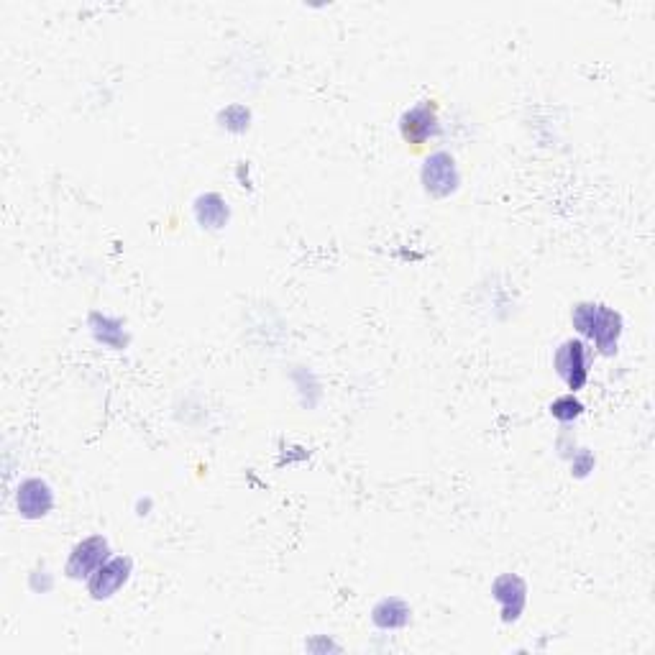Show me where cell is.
I'll use <instances>...</instances> for the list:
<instances>
[{
	"mask_svg": "<svg viewBox=\"0 0 655 655\" xmlns=\"http://www.w3.org/2000/svg\"><path fill=\"white\" fill-rule=\"evenodd\" d=\"M571 320H574V328L581 336L592 338L594 346L599 348V354H615L622 336L620 313H615L607 305H599V302H581L571 313Z\"/></svg>",
	"mask_w": 655,
	"mask_h": 655,
	"instance_id": "obj_1",
	"label": "cell"
},
{
	"mask_svg": "<svg viewBox=\"0 0 655 655\" xmlns=\"http://www.w3.org/2000/svg\"><path fill=\"white\" fill-rule=\"evenodd\" d=\"M400 131L402 139L412 146L428 144L430 139L441 134V118H438V108H435L433 100H423L415 108H410L402 116Z\"/></svg>",
	"mask_w": 655,
	"mask_h": 655,
	"instance_id": "obj_2",
	"label": "cell"
},
{
	"mask_svg": "<svg viewBox=\"0 0 655 655\" xmlns=\"http://www.w3.org/2000/svg\"><path fill=\"white\" fill-rule=\"evenodd\" d=\"M108 558H111V545H108V540H105L103 535H93V538H87L75 545V551L70 553V561H67V569L64 571H67L70 579L87 581Z\"/></svg>",
	"mask_w": 655,
	"mask_h": 655,
	"instance_id": "obj_3",
	"label": "cell"
},
{
	"mask_svg": "<svg viewBox=\"0 0 655 655\" xmlns=\"http://www.w3.org/2000/svg\"><path fill=\"white\" fill-rule=\"evenodd\" d=\"M420 177H423L428 195H433V198H448L451 192H456L458 180H461L456 169V159L446 154V151H438V154L425 159Z\"/></svg>",
	"mask_w": 655,
	"mask_h": 655,
	"instance_id": "obj_4",
	"label": "cell"
},
{
	"mask_svg": "<svg viewBox=\"0 0 655 655\" xmlns=\"http://www.w3.org/2000/svg\"><path fill=\"white\" fill-rule=\"evenodd\" d=\"M556 371L561 374V379L569 384L571 392H579L581 387L589 379V354H586L584 341H571L561 343V348L556 351Z\"/></svg>",
	"mask_w": 655,
	"mask_h": 655,
	"instance_id": "obj_5",
	"label": "cell"
},
{
	"mask_svg": "<svg viewBox=\"0 0 655 655\" xmlns=\"http://www.w3.org/2000/svg\"><path fill=\"white\" fill-rule=\"evenodd\" d=\"M131 569H134L131 558H108V561L87 579V592L93 594V599H98V602L100 599H111L113 594L126 584L128 576H131Z\"/></svg>",
	"mask_w": 655,
	"mask_h": 655,
	"instance_id": "obj_6",
	"label": "cell"
},
{
	"mask_svg": "<svg viewBox=\"0 0 655 655\" xmlns=\"http://www.w3.org/2000/svg\"><path fill=\"white\" fill-rule=\"evenodd\" d=\"M16 507L26 520H39L47 517L54 507V492L47 482L41 479H26L21 482L16 494Z\"/></svg>",
	"mask_w": 655,
	"mask_h": 655,
	"instance_id": "obj_7",
	"label": "cell"
},
{
	"mask_svg": "<svg viewBox=\"0 0 655 655\" xmlns=\"http://www.w3.org/2000/svg\"><path fill=\"white\" fill-rule=\"evenodd\" d=\"M492 594L499 602V607H502V620L505 622L520 620L525 602H528V586H525V581H522L520 576L515 574L499 576V579L492 584Z\"/></svg>",
	"mask_w": 655,
	"mask_h": 655,
	"instance_id": "obj_8",
	"label": "cell"
},
{
	"mask_svg": "<svg viewBox=\"0 0 655 655\" xmlns=\"http://www.w3.org/2000/svg\"><path fill=\"white\" fill-rule=\"evenodd\" d=\"M371 617H374V625L382 627V630H400V627L410 622V607L402 599L389 597L374 607V615Z\"/></svg>",
	"mask_w": 655,
	"mask_h": 655,
	"instance_id": "obj_9",
	"label": "cell"
},
{
	"mask_svg": "<svg viewBox=\"0 0 655 655\" xmlns=\"http://www.w3.org/2000/svg\"><path fill=\"white\" fill-rule=\"evenodd\" d=\"M195 215L203 228H223L228 221V205L221 195L208 192V195H200L195 203Z\"/></svg>",
	"mask_w": 655,
	"mask_h": 655,
	"instance_id": "obj_10",
	"label": "cell"
},
{
	"mask_svg": "<svg viewBox=\"0 0 655 655\" xmlns=\"http://www.w3.org/2000/svg\"><path fill=\"white\" fill-rule=\"evenodd\" d=\"M90 328H93V336L98 338L103 346H111V348H123L126 346V333H123L121 323L113 318H105V315L100 313H93L90 315Z\"/></svg>",
	"mask_w": 655,
	"mask_h": 655,
	"instance_id": "obj_11",
	"label": "cell"
},
{
	"mask_svg": "<svg viewBox=\"0 0 655 655\" xmlns=\"http://www.w3.org/2000/svg\"><path fill=\"white\" fill-rule=\"evenodd\" d=\"M581 412H584V405H581L574 395L558 397V400L551 405V415L556 420H561V423H571V420L579 418Z\"/></svg>",
	"mask_w": 655,
	"mask_h": 655,
	"instance_id": "obj_12",
	"label": "cell"
},
{
	"mask_svg": "<svg viewBox=\"0 0 655 655\" xmlns=\"http://www.w3.org/2000/svg\"><path fill=\"white\" fill-rule=\"evenodd\" d=\"M223 126L228 128V131H246V128H249V111H246V108H241V105H231V108H228L226 113H223Z\"/></svg>",
	"mask_w": 655,
	"mask_h": 655,
	"instance_id": "obj_13",
	"label": "cell"
},
{
	"mask_svg": "<svg viewBox=\"0 0 655 655\" xmlns=\"http://www.w3.org/2000/svg\"><path fill=\"white\" fill-rule=\"evenodd\" d=\"M574 471H576V476H586L589 474V471L594 469V456L589 451H579L574 456Z\"/></svg>",
	"mask_w": 655,
	"mask_h": 655,
	"instance_id": "obj_14",
	"label": "cell"
}]
</instances>
